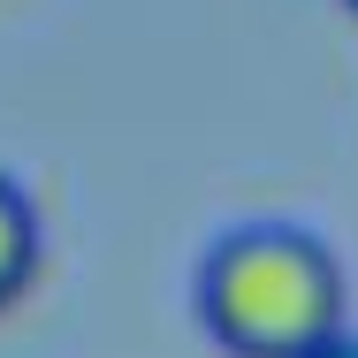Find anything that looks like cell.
Returning a JSON list of instances; mask_svg holds the SVG:
<instances>
[{
    "mask_svg": "<svg viewBox=\"0 0 358 358\" xmlns=\"http://www.w3.org/2000/svg\"><path fill=\"white\" fill-rule=\"evenodd\" d=\"M199 320L229 358H305L343 328V267L282 221L229 229L199 267Z\"/></svg>",
    "mask_w": 358,
    "mask_h": 358,
    "instance_id": "obj_1",
    "label": "cell"
},
{
    "mask_svg": "<svg viewBox=\"0 0 358 358\" xmlns=\"http://www.w3.org/2000/svg\"><path fill=\"white\" fill-rule=\"evenodd\" d=\"M38 259H46V236H38V206L15 176H0V313L38 282Z\"/></svg>",
    "mask_w": 358,
    "mask_h": 358,
    "instance_id": "obj_2",
    "label": "cell"
},
{
    "mask_svg": "<svg viewBox=\"0 0 358 358\" xmlns=\"http://www.w3.org/2000/svg\"><path fill=\"white\" fill-rule=\"evenodd\" d=\"M305 358H358V336H351V328H336L328 343H313V351H305Z\"/></svg>",
    "mask_w": 358,
    "mask_h": 358,
    "instance_id": "obj_3",
    "label": "cell"
},
{
    "mask_svg": "<svg viewBox=\"0 0 358 358\" xmlns=\"http://www.w3.org/2000/svg\"><path fill=\"white\" fill-rule=\"evenodd\" d=\"M343 8H351V15H358V0H343Z\"/></svg>",
    "mask_w": 358,
    "mask_h": 358,
    "instance_id": "obj_4",
    "label": "cell"
}]
</instances>
